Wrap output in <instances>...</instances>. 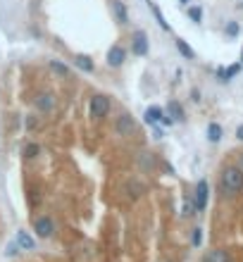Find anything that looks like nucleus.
<instances>
[{
  "label": "nucleus",
  "mask_w": 243,
  "mask_h": 262,
  "mask_svg": "<svg viewBox=\"0 0 243 262\" xmlns=\"http://www.w3.org/2000/svg\"><path fill=\"white\" fill-rule=\"evenodd\" d=\"M222 188L226 196H236L243 191V172L239 167H226L222 172Z\"/></svg>",
  "instance_id": "f257e3e1"
},
{
  "label": "nucleus",
  "mask_w": 243,
  "mask_h": 262,
  "mask_svg": "<svg viewBox=\"0 0 243 262\" xmlns=\"http://www.w3.org/2000/svg\"><path fill=\"white\" fill-rule=\"evenodd\" d=\"M110 112V98L103 93H98L91 98V117H105V114Z\"/></svg>",
  "instance_id": "f03ea898"
},
{
  "label": "nucleus",
  "mask_w": 243,
  "mask_h": 262,
  "mask_svg": "<svg viewBox=\"0 0 243 262\" xmlns=\"http://www.w3.org/2000/svg\"><path fill=\"white\" fill-rule=\"evenodd\" d=\"M53 229H55V224H53L50 217H38V219H34V231H36L38 239H50V236H53Z\"/></svg>",
  "instance_id": "7ed1b4c3"
},
{
  "label": "nucleus",
  "mask_w": 243,
  "mask_h": 262,
  "mask_svg": "<svg viewBox=\"0 0 243 262\" xmlns=\"http://www.w3.org/2000/svg\"><path fill=\"white\" fill-rule=\"evenodd\" d=\"M114 129H117L119 136H131V131L136 129V122H133V117H131V114H119V117H117Z\"/></svg>",
  "instance_id": "20e7f679"
},
{
  "label": "nucleus",
  "mask_w": 243,
  "mask_h": 262,
  "mask_svg": "<svg viewBox=\"0 0 243 262\" xmlns=\"http://www.w3.org/2000/svg\"><path fill=\"white\" fill-rule=\"evenodd\" d=\"M207 193H210L207 181H205V179H200V181H198V186H196V210H205V205H207Z\"/></svg>",
  "instance_id": "39448f33"
},
{
  "label": "nucleus",
  "mask_w": 243,
  "mask_h": 262,
  "mask_svg": "<svg viewBox=\"0 0 243 262\" xmlns=\"http://www.w3.org/2000/svg\"><path fill=\"white\" fill-rule=\"evenodd\" d=\"M124 60H127V50L122 45H112L110 53H108V65L110 67H119V65H124Z\"/></svg>",
  "instance_id": "423d86ee"
},
{
  "label": "nucleus",
  "mask_w": 243,
  "mask_h": 262,
  "mask_svg": "<svg viewBox=\"0 0 243 262\" xmlns=\"http://www.w3.org/2000/svg\"><path fill=\"white\" fill-rule=\"evenodd\" d=\"M57 100L53 93H41L36 98V108L41 110V112H50V110H55Z\"/></svg>",
  "instance_id": "0eeeda50"
},
{
  "label": "nucleus",
  "mask_w": 243,
  "mask_h": 262,
  "mask_svg": "<svg viewBox=\"0 0 243 262\" xmlns=\"http://www.w3.org/2000/svg\"><path fill=\"white\" fill-rule=\"evenodd\" d=\"M131 50L136 53V55H146L148 53V38L143 31H136L133 34V45H131Z\"/></svg>",
  "instance_id": "6e6552de"
},
{
  "label": "nucleus",
  "mask_w": 243,
  "mask_h": 262,
  "mask_svg": "<svg viewBox=\"0 0 243 262\" xmlns=\"http://www.w3.org/2000/svg\"><path fill=\"white\" fill-rule=\"evenodd\" d=\"M15 243L19 245V250H34L36 241H34L26 231H17V241H15Z\"/></svg>",
  "instance_id": "1a4fd4ad"
},
{
  "label": "nucleus",
  "mask_w": 243,
  "mask_h": 262,
  "mask_svg": "<svg viewBox=\"0 0 243 262\" xmlns=\"http://www.w3.org/2000/svg\"><path fill=\"white\" fill-rule=\"evenodd\" d=\"M74 65L79 67V69H81V72H86V74H91V72L95 69L93 60H91L88 55H76V57H74Z\"/></svg>",
  "instance_id": "9d476101"
},
{
  "label": "nucleus",
  "mask_w": 243,
  "mask_h": 262,
  "mask_svg": "<svg viewBox=\"0 0 243 262\" xmlns=\"http://www.w3.org/2000/svg\"><path fill=\"white\" fill-rule=\"evenodd\" d=\"M203 262H231V258H229L226 250H210L203 258Z\"/></svg>",
  "instance_id": "9b49d317"
},
{
  "label": "nucleus",
  "mask_w": 243,
  "mask_h": 262,
  "mask_svg": "<svg viewBox=\"0 0 243 262\" xmlns=\"http://www.w3.org/2000/svg\"><path fill=\"white\" fill-rule=\"evenodd\" d=\"M112 10H114V15H117V19H119L122 24H127V22H129V15H127V5H124L122 0H112Z\"/></svg>",
  "instance_id": "f8f14e48"
},
{
  "label": "nucleus",
  "mask_w": 243,
  "mask_h": 262,
  "mask_svg": "<svg viewBox=\"0 0 243 262\" xmlns=\"http://www.w3.org/2000/svg\"><path fill=\"white\" fill-rule=\"evenodd\" d=\"M167 112H169V117H172L174 122H181V119H184V108H181V105H179L177 100H169Z\"/></svg>",
  "instance_id": "ddd939ff"
},
{
  "label": "nucleus",
  "mask_w": 243,
  "mask_h": 262,
  "mask_svg": "<svg viewBox=\"0 0 243 262\" xmlns=\"http://www.w3.org/2000/svg\"><path fill=\"white\" fill-rule=\"evenodd\" d=\"M160 119H162V110H160V108L153 105V108L146 110V122H148V124H157Z\"/></svg>",
  "instance_id": "4468645a"
},
{
  "label": "nucleus",
  "mask_w": 243,
  "mask_h": 262,
  "mask_svg": "<svg viewBox=\"0 0 243 262\" xmlns=\"http://www.w3.org/2000/svg\"><path fill=\"white\" fill-rule=\"evenodd\" d=\"M207 138H210V141H212V143H217V141H220V138H222V127H220V124H215V122H212V124H210V127H207Z\"/></svg>",
  "instance_id": "2eb2a0df"
},
{
  "label": "nucleus",
  "mask_w": 243,
  "mask_h": 262,
  "mask_svg": "<svg viewBox=\"0 0 243 262\" xmlns=\"http://www.w3.org/2000/svg\"><path fill=\"white\" fill-rule=\"evenodd\" d=\"M239 72H241V65H231L229 69H220V79H222V81H229L231 76H236Z\"/></svg>",
  "instance_id": "dca6fc26"
},
{
  "label": "nucleus",
  "mask_w": 243,
  "mask_h": 262,
  "mask_svg": "<svg viewBox=\"0 0 243 262\" xmlns=\"http://www.w3.org/2000/svg\"><path fill=\"white\" fill-rule=\"evenodd\" d=\"M50 69H53V72H57L60 76H67V74H69V67H67V65H62L60 60H50Z\"/></svg>",
  "instance_id": "f3484780"
},
{
  "label": "nucleus",
  "mask_w": 243,
  "mask_h": 262,
  "mask_svg": "<svg viewBox=\"0 0 243 262\" xmlns=\"http://www.w3.org/2000/svg\"><path fill=\"white\" fill-rule=\"evenodd\" d=\"M22 153H24V157H26V160H34V157H36L38 153H41V148H38L36 143H26Z\"/></svg>",
  "instance_id": "a211bd4d"
},
{
  "label": "nucleus",
  "mask_w": 243,
  "mask_h": 262,
  "mask_svg": "<svg viewBox=\"0 0 243 262\" xmlns=\"http://www.w3.org/2000/svg\"><path fill=\"white\" fill-rule=\"evenodd\" d=\"M177 48H179V53L186 57V60H191V57H193V50H191V45H188L186 41H181V38H179V41H177Z\"/></svg>",
  "instance_id": "6ab92c4d"
},
{
  "label": "nucleus",
  "mask_w": 243,
  "mask_h": 262,
  "mask_svg": "<svg viewBox=\"0 0 243 262\" xmlns=\"http://www.w3.org/2000/svg\"><path fill=\"white\" fill-rule=\"evenodd\" d=\"M150 7H153V12H155V17H157V22H160V26H162L165 31H169V24H167V22H165V17H162V12L157 10V5H155V2H150Z\"/></svg>",
  "instance_id": "aec40b11"
},
{
  "label": "nucleus",
  "mask_w": 243,
  "mask_h": 262,
  "mask_svg": "<svg viewBox=\"0 0 243 262\" xmlns=\"http://www.w3.org/2000/svg\"><path fill=\"white\" fill-rule=\"evenodd\" d=\"M188 17L193 19V22H200V19H203V12H200V7H188Z\"/></svg>",
  "instance_id": "412c9836"
},
{
  "label": "nucleus",
  "mask_w": 243,
  "mask_h": 262,
  "mask_svg": "<svg viewBox=\"0 0 243 262\" xmlns=\"http://www.w3.org/2000/svg\"><path fill=\"white\" fill-rule=\"evenodd\" d=\"M193 245H200V241H203V229H193Z\"/></svg>",
  "instance_id": "4be33fe9"
},
{
  "label": "nucleus",
  "mask_w": 243,
  "mask_h": 262,
  "mask_svg": "<svg viewBox=\"0 0 243 262\" xmlns=\"http://www.w3.org/2000/svg\"><path fill=\"white\" fill-rule=\"evenodd\" d=\"M15 253H19V245L17 243H10V245H7V250H5V255H7V258H12Z\"/></svg>",
  "instance_id": "5701e85b"
},
{
  "label": "nucleus",
  "mask_w": 243,
  "mask_h": 262,
  "mask_svg": "<svg viewBox=\"0 0 243 262\" xmlns=\"http://www.w3.org/2000/svg\"><path fill=\"white\" fill-rule=\"evenodd\" d=\"M226 34H229V36H236V34H239V24H234V22H231V24L226 26Z\"/></svg>",
  "instance_id": "b1692460"
},
{
  "label": "nucleus",
  "mask_w": 243,
  "mask_h": 262,
  "mask_svg": "<svg viewBox=\"0 0 243 262\" xmlns=\"http://www.w3.org/2000/svg\"><path fill=\"white\" fill-rule=\"evenodd\" d=\"M184 215H193V205H191V203H184Z\"/></svg>",
  "instance_id": "393cba45"
},
{
  "label": "nucleus",
  "mask_w": 243,
  "mask_h": 262,
  "mask_svg": "<svg viewBox=\"0 0 243 262\" xmlns=\"http://www.w3.org/2000/svg\"><path fill=\"white\" fill-rule=\"evenodd\" d=\"M236 138H239V141H243V124L236 129Z\"/></svg>",
  "instance_id": "a878e982"
},
{
  "label": "nucleus",
  "mask_w": 243,
  "mask_h": 262,
  "mask_svg": "<svg viewBox=\"0 0 243 262\" xmlns=\"http://www.w3.org/2000/svg\"><path fill=\"white\" fill-rule=\"evenodd\" d=\"M241 167H243V155H241Z\"/></svg>",
  "instance_id": "bb28decb"
},
{
  "label": "nucleus",
  "mask_w": 243,
  "mask_h": 262,
  "mask_svg": "<svg viewBox=\"0 0 243 262\" xmlns=\"http://www.w3.org/2000/svg\"><path fill=\"white\" fill-rule=\"evenodd\" d=\"M181 2H186V0H181Z\"/></svg>",
  "instance_id": "cd10ccee"
}]
</instances>
